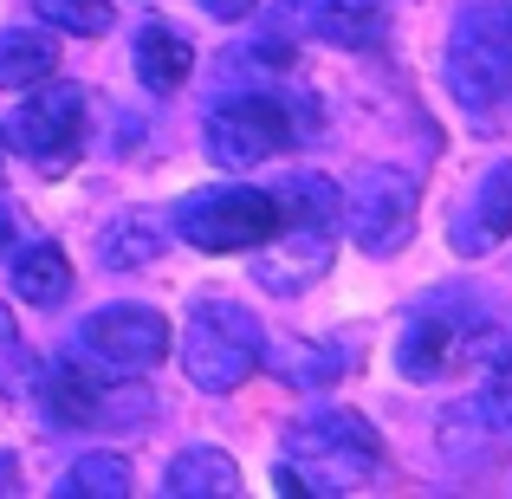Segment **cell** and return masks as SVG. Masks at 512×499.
Segmentation results:
<instances>
[{
	"mask_svg": "<svg viewBox=\"0 0 512 499\" xmlns=\"http://www.w3.org/2000/svg\"><path fill=\"white\" fill-rule=\"evenodd\" d=\"M78 344H85V357L104 363V370L143 376L169 357V318L156 312V305H104V312L85 318Z\"/></svg>",
	"mask_w": 512,
	"mask_h": 499,
	"instance_id": "cell-10",
	"label": "cell"
},
{
	"mask_svg": "<svg viewBox=\"0 0 512 499\" xmlns=\"http://www.w3.org/2000/svg\"><path fill=\"white\" fill-rule=\"evenodd\" d=\"M344 195V214L338 227H350V240H357L370 260H389V253L409 247L415 234V175L402 169H357L350 175V188H338Z\"/></svg>",
	"mask_w": 512,
	"mask_h": 499,
	"instance_id": "cell-8",
	"label": "cell"
},
{
	"mask_svg": "<svg viewBox=\"0 0 512 499\" xmlns=\"http://www.w3.org/2000/svg\"><path fill=\"white\" fill-rule=\"evenodd\" d=\"M156 253H163V227H156V214H143V208L117 214V221L104 227V240H98V260L111 266V273H137V266H150Z\"/></svg>",
	"mask_w": 512,
	"mask_h": 499,
	"instance_id": "cell-17",
	"label": "cell"
},
{
	"mask_svg": "<svg viewBox=\"0 0 512 499\" xmlns=\"http://www.w3.org/2000/svg\"><path fill=\"white\" fill-rule=\"evenodd\" d=\"M59 65V39L52 33H0V91H26L52 78Z\"/></svg>",
	"mask_w": 512,
	"mask_h": 499,
	"instance_id": "cell-20",
	"label": "cell"
},
{
	"mask_svg": "<svg viewBox=\"0 0 512 499\" xmlns=\"http://www.w3.org/2000/svg\"><path fill=\"white\" fill-rule=\"evenodd\" d=\"M474 409L487 415L493 428H512V337H506V344H493L487 383H480V402H474Z\"/></svg>",
	"mask_w": 512,
	"mask_h": 499,
	"instance_id": "cell-23",
	"label": "cell"
},
{
	"mask_svg": "<svg viewBox=\"0 0 512 499\" xmlns=\"http://www.w3.org/2000/svg\"><path fill=\"white\" fill-rule=\"evenodd\" d=\"M331 260H338V227L286 221L273 240L253 247V279H260L266 292H279V299H292V292L318 286V279L331 273Z\"/></svg>",
	"mask_w": 512,
	"mask_h": 499,
	"instance_id": "cell-11",
	"label": "cell"
},
{
	"mask_svg": "<svg viewBox=\"0 0 512 499\" xmlns=\"http://www.w3.org/2000/svg\"><path fill=\"white\" fill-rule=\"evenodd\" d=\"M344 363H357V350H344V344H331V337H299V344H286L273 357V370L286 376V383H305V389H325V383H338L344 376Z\"/></svg>",
	"mask_w": 512,
	"mask_h": 499,
	"instance_id": "cell-19",
	"label": "cell"
},
{
	"mask_svg": "<svg viewBox=\"0 0 512 499\" xmlns=\"http://www.w3.org/2000/svg\"><path fill=\"white\" fill-rule=\"evenodd\" d=\"M0 150H7V137H0Z\"/></svg>",
	"mask_w": 512,
	"mask_h": 499,
	"instance_id": "cell-28",
	"label": "cell"
},
{
	"mask_svg": "<svg viewBox=\"0 0 512 499\" xmlns=\"http://www.w3.org/2000/svg\"><path fill=\"white\" fill-rule=\"evenodd\" d=\"M7 137L39 175H65L85 156V85H72V78H52V85L39 78V91L26 85Z\"/></svg>",
	"mask_w": 512,
	"mask_h": 499,
	"instance_id": "cell-6",
	"label": "cell"
},
{
	"mask_svg": "<svg viewBox=\"0 0 512 499\" xmlns=\"http://www.w3.org/2000/svg\"><path fill=\"white\" fill-rule=\"evenodd\" d=\"M286 454L299 467H279V493H344L383 467V441L357 409H325L312 422L286 428Z\"/></svg>",
	"mask_w": 512,
	"mask_h": 499,
	"instance_id": "cell-1",
	"label": "cell"
},
{
	"mask_svg": "<svg viewBox=\"0 0 512 499\" xmlns=\"http://www.w3.org/2000/svg\"><path fill=\"white\" fill-rule=\"evenodd\" d=\"M13 292H20L26 305H39V312L65 305V292H72V260H65L52 240L20 247V253H13Z\"/></svg>",
	"mask_w": 512,
	"mask_h": 499,
	"instance_id": "cell-16",
	"label": "cell"
},
{
	"mask_svg": "<svg viewBox=\"0 0 512 499\" xmlns=\"http://www.w3.org/2000/svg\"><path fill=\"white\" fill-rule=\"evenodd\" d=\"M0 247H7V201H0Z\"/></svg>",
	"mask_w": 512,
	"mask_h": 499,
	"instance_id": "cell-27",
	"label": "cell"
},
{
	"mask_svg": "<svg viewBox=\"0 0 512 499\" xmlns=\"http://www.w3.org/2000/svg\"><path fill=\"white\" fill-rule=\"evenodd\" d=\"M130 487H137V474L124 454H78L59 480V493H91V499H130Z\"/></svg>",
	"mask_w": 512,
	"mask_h": 499,
	"instance_id": "cell-21",
	"label": "cell"
},
{
	"mask_svg": "<svg viewBox=\"0 0 512 499\" xmlns=\"http://www.w3.org/2000/svg\"><path fill=\"white\" fill-rule=\"evenodd\" d=\"M163 493L169 499H234L240 493V461L227 448H182L169 461V474H163Z\"/></svg>",
	"mask_w": 512,
	"mask_h": 499,
	"instance_id": "cell-14",
	"label": "cell"
},
{
	"mask_svg": "<svg viewBox=\"0 0 512 499\" xmlns=\"http://www.w3.org/2000/svg\"><path fill=\"white\" fill-rule=\"evenodd\" d=\"M506 234H512V163L487 169V182L474 188L467 214L448 227V247H454V253H467V260H480V253H493Z\"/></svg>",
	"mask_w": 512,
	"mask_h": 499,
	"instance_id": "cell-12",
	"label": "cell"
},
{
	"mask_svg": "<svg viewBox=\"0 0 512 499\" xmlns=\"http://www.w3.org/2000/svg\"><path fill=\"white\" fill-rule=\"evenodd\" d=\"M175 240L201 253H253L260 240L279 234V201L273 188H195L169 208Z\"/></svg>",
	"mask_w": 512,
	"mask_h": 499,
	"instance_id": "cell-5",
	"label": "cell"
},
{
	"mask_svg": "<svg viewBox=\"0 0 512 499\" xmlns=\"http://www.w3.org/2000/svg\"><path fill=\"white\" fill-rule=\"evenodd\" d=\"M130 59H137V78L156 91V98H169L175 85H182L188 72H195V46H188L175 26H163V20H150L137 33V46H130Z\"/></svg>",
	"mask_w": 512,
	"mask_h": 499,
	"instance_id": "cell-15",
	"label": "cell"
},
{
	"mask_svg": "<svg viewBox=\"0 0 512 499\" xmlns=\"http://www.w3.org/2000/svg\"><path fill=\"white\" fill-rule=\"evenodd\" d=\"M182 376L201 389V396H227L240 389L253 370L266 363V331L247 305L234 299H201L182 325Z\"/></svg>",
	"mask_w": 512,
	"mask_h": 499,
	"instance_id": "cell-2",
	"label": "cell"
},
{
	"mask_svg": "<svg viewBox=\"0 0 512 499\" xmlns=\"http://www.w3.org/2000/svg\"><path fill=\"white\" fill-rule=\"evenodd\" d=\"M448 85L467 111H493L512 91V0H474L454 13Z\"/></svg>",
	"mask_w": 512,
	"mask_h": 499,
	"instance_id": "cell-3",
	"label": "cell"
},
{
	"mask_svg": "<svg viewBox=\"0 0 512 499\" xmlns=\"http://www.w3.org/2000/svg\"><path fill=\"white\" fill-rule=\"evenodd\" d=\"M389 0H312L305 7V33L331 39L344 52H376L389 39Z\"/></svg>",
	"mask_w": 512,
	"mask_h": 499,
	"instance_id": "cell-13",
	"label": "cell"
},
{
	"mask_svg": "<svg viewBox=\"0 0 512 499\" xmlns=\"http://www.w3.org/2000/svg\"><path fill=\"white\" fill-rule=\"evenodd\" d=\"M299 143V117L273 91H240L208 111V156L221 169H260Z\"/></svg>",
	"mask_w": 512,
	"mask_h": 499,
	"instance_id": "cell-7",
	"label": "cell"
},
{
	"mask_svg": "<svg viewBox=\"0 0 512 499\" xmlns=\"http://www.w3.org/2000/svg\"><path fill=\"white\" fill-rule=\"evenodd\" d=\"M39 20L52 26V33H78V39H104L117 26V7L111 0H33Z\"/></svg>",
	"mask_w": 512,
	"mask_h": 499,
	"instance_id": "cell-22",
	"label": "cell"
},
{
	"mask_svg": "<svg viewBox=\"0 0 512 499\" xmlns=\"http://www.w3.org/2000/svg\"><path fill=\"white\" fill-rule=\"evenodd\" d=\"M201 7H208L214 20H247V13L260 7V0H201Z\"/></svg>",
	"mask_w": 512,
	"mask_h": 499,
	"instance_id": "cell-25",
	"label": "cell"
},
{
	"mask_svg": "<svg viewBox=\"0 0 512 499\" xmlns=\"http://www.w3.org/2000/svg\"><path fill=\"white\" fill-rule=\"evenodd\" d=\"M0 487H13V461H7V454H0Z\"/></svg>",
	"mask_w": 512,
	"mask_h": 499,
	"instance_id": "cell-26",
	"label": "cell"
},
{
	"mask_svg": "<svg viewBox=\"0 0 512 499\" xmlns=\"http://www.w3.org/2000/svg\"><path fill=\"white\" fill-rule=\"evenodd\" d=\"M487 337V318L480 305L467 299L461 286H441L402 318V337H396V370L409 383H441L454 363L474 357V344Z\"/></svg>",
	"mask_w": 512,
	"mask_h": 499,
	"instance_id": "cell-4",
	"label": "cell"
},
{
	"mask_svg": "<svg viewBox=\"0 0 512 499\" xmlns=\"http://www.w3.org/2000/svg\"><path fill=\"white\" fill-rule=\"evenodd\" d=\"M20 370H26V363H20V337H13V325H7V312H0V383H20Z\"/></svg>",
	"mask_w": 512,
	"mask_h": 499,
	"instance_id": "cell-24",
	"label": "cell"
},
{
	"mask_svg": "<svg viewBox=\"0 0 512 499\" xmlns=\"http://www.w3.org/2000/svg\"><path fill=\"white\" fill-rule=\"evenodd\" d=\"M273 201H279V227L286 221H312V227H338L344 214V195L331 175H286V182H273Z\"/></svg>",
	"mask_w": 512,
	"mask_h": 499,
	"instance_id": "cell-18",
	"label": "cell"
},
{
	"mask_svg": "<svg viewBox=\"0 0 512 499\" xmlns=\"http://www.w3.org/2000/svg\"><path fill=\"white\" fill-rule=\"evenodd\" d=\"M39 409L65 428H130L150 415V389L111 383V376L85 370V363H52L39 376Z\"/></svg>",
	"mask_w": 512,
	"mask_h": 499,
	"instance_id": "cell-9",
	"label": "cell"
}]
</instances>
